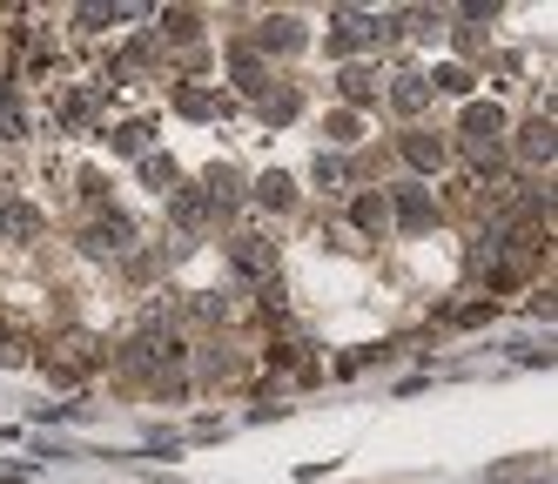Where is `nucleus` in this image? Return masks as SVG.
Wrapping results in <instances>:
<instances>
[{
	"label": "nucleus",
	"mask_w": 558,
	"mask_h": 484,
	"mask_svg": "<svg viewBox=\"0 0 558 484\" xmlns=\"http://www.w3.org/2000/svg\"><path fill=\"white\" fill-rule=\"evenodd\" d=\"M390 101H397V108H404V114H417V108L430 101V88H424V81H417V74H404V81H397V88H390Z\"/></svg>",
	"instance_id": "nucleus-11"
},
{
	"label": "nucleus",
	"mask_w": 558,
	"mask_h": 484,
	"mask_svg": "<svg viewBox=\"0 0 558 484\" xmlns=\"http://www.w3.org/2000/svg\"><path fill=\"white\" fill-rule=\"evenodd\" d=\"M397 155H404L417 176H430V169H445V161H451V142L437 135V129H404V135H397Z\"/></svg>",
	"instance_id": "nucleus-1"
},
{
	"label": "nucleus",
	"mask_w": 558,
	"mask_h": 484,
	"mask_svg": "<svg viewBox=\"0 0 558 484\" xmlns=\"http://www.w3.org/2000/svg\"><path fill=\"white\" fill-rule=\"evenodd\" d=\"M324 135H330L337 148H356V142H364V114H356V108H337V114H324Z\"/></svg>",
	"instance_id": "nucleus-7"
},
{
	"label": "nucleus",
	"mask_w": 558,
	"mask_h": 484,
	"mask_svg": "<svg viewBox=\"0 0 558 484\" xmlns=\"http://www.w3.org/2000/svg\"><path fill=\"white\" fill-rule=\"evenodd\" d=\"M337 81H343V101H350V108H356V101H371V68H343Z\"/></svg>",
	"instance_id": "nucleus-12"
},
{
	"label": "nucleus",
	"mask_w": 558,
	"mask_h": 484,
	"mask_svg": "<svg viewBox=\"0 0 558 484\" xmlns=\"http://www.w3.org/2000/svg\"><path fill=\"white\" fill-rule=\"evenodd\" d=\"M458 129H464L471 142H498V135H505V108H498V101H464Z\"/></svg>",
	"instance_id": "nucleus-4"
},
{
	"label": "nucleus",
	"mask_w": 558,
	"mask_h": 484,
	"mask_svg": "<svg viewBox=\"0 0 558 484\" xmlns=\"http://www.w3.org/2000/svg\"><path fill=\"white\" fill-rule=\"evenodd\" d=\"M256 40H263V48H269V55H290V48H296V40H303V34H296V21H290V14H269Z\"/></svg>",
	"instance_id": "nucleus-8"
},
{
	"label": "nucleus",
	"mask_w": 558,
	"mask_h": 484,
	"mask_svg": "<svg viewBox=\"0 0 558 484\" xmlns=\"http://www.w3.org/2000/svg\"><path fill=\"white\" fill-rule=\"evenodd\" d=\"M350 222L371 229V235H384V229H390V202H384V189H356V195H350Z\"/></svg>",
	"instance_id": "nucleus-6"
},
{
	"label": "nucleus",
	"mask_w": 558,
	"mask_h": 484,
	"mask_svg": "<svg viewBox=\"0 0 558 484\" xmlns=\"http://www.w3.org/2000/svg\"><path fill=\"white\" fill-rule=\"evenodd\" d=\"M162 34H169V40H195V34H203V14L169 8V14H162Z\"/></svg>",
	"instance_id": "nucleus-10"
},
{
	"label": "nucleus",
	"mask_w": 558,
	"mask_h": 484,
	"mask_svg": "<svg viewBox=\"0 0 558 484\" xmlns=\"http://www.w3.org/2000/svg\"><path fill=\"white\" fill-rule=\"evenodd\" d=\"M430 88H437V95H458V101H471V68H458V61H445V68H437V74H430Z\"/></svg>",
	"instance_id": "nucleus-9"
},
{
	"label": "nucleus",
	"mask_w": 558,
	"mask_h": 484,
	"mask_svg": "<svg viewBox=\"0 0 558 484\" xmlns=\"http://www.w3.org/2000/svg\"><path fill=\"white\" fill-rule=\"evenodd\" d=\"M518 161H525V169H538V161H551V114L538 108L525 129H518V148H511Z\"/></svg>",
	"instance_id": "nucleus-3"
},
{
	"label": "nucleus",
	"mask_w": 558,
	"mask_h": 484,
	"mask_svg": "<svg viewBox=\"0 0 558 484\" xmlns=\"http://www.w3.org/2000/svg\"><path fill=\"white\" fill-rule=\"evenodd\" d=\"M256 209H269V216H290L296 209V176H283V169H269V176H256Z\"/></svg>",
	"instance_id": "nucleus-2"
},
{
	"label": "nucleus",
	"mask_w": 558,
	"mask_h": 484,
	"mask_svg": "<svg viewBox=\"0 0 558 484\" xmlns=\"http://www.w3.org/2000/svg\"><path fill=\"white\" fill-rule=\"evenodd\" d=\"M269 263H276V250H269L263 235H229V269L235 276H263Z\"/></svg>",
	"instance_id": "nucleus-5"
}]
</instances>
